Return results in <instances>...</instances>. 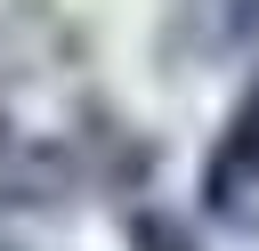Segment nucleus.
Segmentation results:
<instances>
[{
  "instance_id": "20e7f679",
  "label": "nucleus",
  "mask_w": 259,
  "mask_h": 251,
  "mask_svg": "<svg viewBox=\"0 0 259 251\" xmlns=\"http://www.w3.org/2000/svg\"><path fill=\"white\" fill-rule=\"evenodd\" d=\"M0 251H8V243H0Z\"/></svg>"
},
{
  "instance_id": "f257e3e1",
  "label": "nucleus",
  "mask_w": 259,
  "mask_h": 251,
  "mask_svg": "<svg viewBox=\"0 0 259 251\" xmlns=\"http://www.w3.org/2000/svg\"><path fill=\"white\" fill-rule=\"evenodd\" d=\"M202 211L227 219V227H243V235H259V89L235 105L227 138L202 162Z\"/></svg>"
},
{
  "instance_id": "7ed1b4c3",
  "label": "nucleus",
  "mask_w": 259,
  "mask_h": 251,
  "mask_svg": "<svg viewBox=\"0 0 259 251\" xmlns=\"http://www.w3.org/2000/svg\"><path fill=\"white\" fill-rule=\"evenodd\" d=\"M130 251H194V235L178 219H162V211H138L130 219Z\"/></svg>"
},
{
  "instance_id": "f03ea898",
  "label": "nucleus",
  "mask_w": 259,
  "mask_h": 251,
  "mask_svg": "<svg viewBox=\"0 0 259 251\" xmlns=\"http://www.w3.org/2000/svg\"><path fill=\"white\" fill-rule=\"evenodd\" d=\"M259 40V0H170V57L219 65Z\"/></svg>"
}]
</instances>
